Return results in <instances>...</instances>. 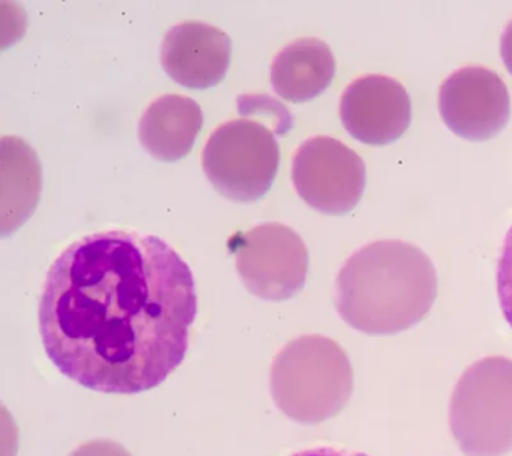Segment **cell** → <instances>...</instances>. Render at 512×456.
<instances>
[{"label":"cell","mask_w":512,"mask_h":456,"mask_svg":"<svg viewBox=\"0 0 512 456\" xmlns=\"http://www.w3.org/2000/svg\"><path fill=\"white\" fill-rule=\"evenodd\" d=\"M196 282L161 237L88 234L50 267L40 332L53 365L86 389L146 392L184 360L196 320Z\"/></svg>","instance_id":"6da1fadb"},{"label":"cell","mask_w":512,"mask_h":456,"mask_svg":"<svg viewBox=\"0 0 512 456\" xmlns=\"http://www.w3.org/2000/svg\"><path fill=\"white\" fill-rule=\"evenodd\" d=\"M437 273L428 255L401 240H379L347 258L335 281V308L368 335L403 332L430 312Z\"/></svg>","instance_id":"7a4b0ae2"},{"label":"cell","mask_w":512,"mask_h":456,"mask_svg":"<svg viewBox=\"0 0 512 456\" xmlns=\"http://www.w3.org/2000/svg\"><path fill=\"white\" fill-rule=\"evenodd\" d=\"M353 389L352 366L334 339L304 335L281 348L271 365V395L281 413L316 425L343 410Z\"/></svg>","instance_id":"3957f363"},{"label":"cell","mask_w":512,"mask_h":456,"mask_svg":"<svg viewBox=\"0 0 512 456\" xmlns=\"http://www.w3.org/2000/svg\"><path fill=\"white\" fill-rule=\"evenodd\" d=\"M449 425L467 456L512 450V360L484 357L464 371L452 393Z\"/></svg>","instance_id":"277c9868"},{"label":"cell","mask_w":512,"mask_h":456,"mask_svg":"<svg viewBox=\"0 0 512 456\" xmlns=\"http://www.w3.org/2000/svg\"><path fill=\"white\" fill-rule=\"evenodd\" d=\"M202 167L221 195L238 203H251L271 189L280 167V146L265 123L229 120L209 137Z\"/></svg>","instance_id":"5b68a950"},{"label":"cell","mask_w":512,"mask_h":456,"mask_svg":"<svg viewBox=\"0 0 512 456\" xmlns=\"http://www.w3.org/2000/svg\"><path fill=\"white\" fill-rule=\"evenodd\" d=\"M230 249L239 278L254 296L283 302L304 288L308 249L293 228L265 222L232 239Z\"/></svg>","instance_id":"8992f818"},{"label":"cell","mask_w":512,"mask_h":456,"mask_svg":"<svg viewBox=\"0 0 512 456\" xmlns=\"http://www.w3.org/2000/svg\"><path fill=\"white\" fill-rule=\"evenodd\" d=\"M292 180L299 197L328 215L355 209L365 189V164L337 138L317 135L293 156Z\"/></svg>","instance_id":"52a82bcc"},{"label":"cell","mask_w":512,"mask_h":456,"mask_svg":"<svg viewBox=\"0 0 512 456\" xmlns=\"http://www.w3.org/2000/svg\"><path fill=\"white\" fill-rule=\"evenodd\" d=\"M439 110L445 125L458 137L490 140L508 123V87L485 66H464L452 72L440 86Z\"/></svg>","instance_id":"ba28073f"},{"label":"cell","mask_w":512,"mask_h":456,"mask_svg":"<svg viewBox=\"0 0 512 456\" xmlns=\"http://www.w3.org/2000/svg\"><path fill=\"white\" fill-rule=\"evenodd\" d=\"M340 117L350 135L370 146H385L407 131L412 102L403 84L386 75H364L341 95Z\"/></svg>","instance_id":"9c48e42d"},{"label":"cell","mask_w":512,"mask_h":456,"mask_svg":"<svg viewBox=\"0 0 512 456\" xmlns=\"http://www.w3.org/2000/svg\"><path fill=\"white\" fill-rule=\"evenodd\" d=\"M160 59L164 71L182 86L209 89L226 77L232 60V41L212 24L184 21L164 36Z\"/></svg>","instance_id":"30bf717a"},{"label":"cell","mask_w":512,"mask_h":456,"mask_svg":"<svg viewBox=\"0 0 512 456\" xmlns=\"http://www.w3.org/2000/svg\"><path fill=\"white\" fill-rule=\"evenodd\" d=\"M202 126L200 105L188 96L172 93L146 108L139 123V140L152 158L179 161L193 149Z\"/></svg>","instance_id":"8fae6325"},{"label":"cell","mask_w":512,"mask_h":456,"mask_svg":"<svg viewBox=\"0 0 512 456\" xmlns=\"http://www.w3.org/2000/svg\"><path fill=\"white\" fill-rule=\"evenodd\" d=\"M335 75V59L326 42L299 38L275 56L271 83L286 101L307 102L328 89Z\"/></svg>","instance_id":"7c38bea8"},{"label":"cell","mask_w":512,"mask_h":456,"mask_svg":"<svg viewBox=\"0 0 512 456\" xmlns=\"http://www.w3.org/2000/svg\"><path fill=\"white\" fill-rule=\"evenodd\" d=\"M497 296L503 315L512 327V225L503 240L497 264Z\"/></svg>","instance_id":"4fadbf2b"},{"label":"cell","mask_w":512,"mask_h":456,"mask_svg":"<svg viewBox=\"0 0 512 456\" xmlns=\"http://www.w3.org/2000/svg\"><path fill=\"white\" fill-rule=\"evenodd\" d=\"M70 456H133L122 444L107 438H97L80 444Z\"/></svg>","instance_id":"5bb4252c"},{"label":"cell","mask_w":512,"mask_h":456,"mask_svg":"<svg viewBox=\"0 0 512 456\" xmlns=\"http://www.w3.org/2000/svg\"><path fill=\"white\" fill-rule=\"evenodd\" d=\"M290 456H370L367 453L356 452V450L341 449V447L320 446L313 449L301 450L292 453Z\"/></svg>","instance_id":"9a60e30c"},{"label":"cell","mask_w":512,"mask_h":456,"mask_svg":"<svg viewBox=\"0 0 512 456\" xmlns=\"http://www.w3.org/2000/svg\"><path fill=\"white\" fill-rule=\"evenodd\" d=\"M500 53H502L506 69L512 74V20L506 24L505 30H503L502 39H500Z\"/></svg>","instance_id":"2e32d148"}]
</instances>
